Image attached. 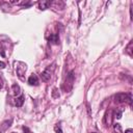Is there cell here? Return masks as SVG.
I'll list each match as a JSON object with an SVG mask.
<instances>
[{"mask_svg": "<svg viewBox=\"0 0 133 133\" xmlns=\"http://www.w3.org/2000/svg\"><path fill=\"white\" fill-rule=\"evenodd\" d=\"M15 70L17 73V76L21 81H25V73L27 71V64L23 61H15Z\"/></svg>", "mask_w": 133, "mask_h": 133, "instance_id": "6da1fadb", "label": "cell"}, {"mask_svg": "<svg viewBox=\"0 0 133 133\" xmlns=\"http://www.w3.org/2000/svg\"><path fill=\"white\" fill-rule=\"evenodd\" d=\"M115 102L117 103H128L129 105H132V97L131 94H125V92H118L114 96Z\"/></svg>", "mask_w": 133, "mask_h": 133, "instance_id": "7a4b0ae2", "label": "cell"}, {"mask_svg": "<svg viewBox=\"0 0 133 133\" xmlns=\"http://www.w3.org/2000/svg\"><path fill=\"white\" fill-rule=\"evenodd\" d=\"M53 70H54V68H50V66L46 68V69H45V71H44V72L42 73V75H41L42 80H43V81H45V82L49 81V80H50V78H51V76H52Z\"/></svg>", "mask_w": 133, "mask_h": 133, "instance_id": "3957f363", "label": "cell"}, {"mask_svg": "<svg viewBox=\"0 0 133 133\" xmlns=\"http://www.w3.org/2000/svg\"><path fill=\"white\" fill-rule=\"evenodd\" d=\"M12 124V118H9V119H6L4 121L1 125H0V133H4Z\"/></svg>", "mask_w": 133, "mask_h": 133, "instance_id": "277c9868", "label": "cell"}, {"mask_svg": "<svg viewBox=\"0 0 133 133\" xmlns=\"http://www.w3.org/2000/svg\"><path fill=\"white\" fill-rule=\"evenodd\" d=\"M28 84L29 85H38V77H37V75H35V74H32V75H30L29 76V78H28Z\"/></svg>", "mask_w": 133, "mask_h": 133, "instance_id": "5b68a950", "label": "cell"}, {"mask_svg": "<svg viewBox=\"0 0 133 133\" xmlns=\"http://www.w3.org/2000/svg\"><path fill=\"white\" fill-rule=\"evenodd\" d=\"M11 91H12V95H14L15 97H19V96H21V95H22L21 87H20V85H19V84H17V83L12 84V86H11Z\"/></svg>", "mask_w": 133, "mask_h": 133, "instance_id": "8992f818", "label": "cell"}, {"mask_svg": "<svg viewBox=\"0 0 133 133\" xmlns=\"http://www.w3.org/2000/svg\"><path fill=\"white\" fill-rule=\"evenodd\" d=\"M50 6H51V1H47V0L38 1V8L41 10H45V9L49 8Z\"/></svg>", "mask_w": 133, "mask_h": 133, "instance_id": "52a82bcc", "label": "cell"}, {"mask_svg": "<svg viewBox=\"0 0 133 133\" xmlns=\"http://www.w3.org/2000/svg\"><path fill=\"white\" fill-rule=\"evenodd\" d=\"M48 41L50 44H53V45H56L59 43V35L57 33H52L50 34V36L48 37Z\"/></svg>", "mask_w": 133, "mask_h": 133, "instance_id": "ba28073f", "label": "cell"}, {"mask_svg": "<svg viewBox=\"0 0 133 133\" xmlns=\"http://www.w3.org/2000/svg\"><path fill=\"white\" fill-rule=\"evenodd\" d=\"M14 104H15V106H17V107L23 106V104H24V96L21 95V96H19V97H16V98L14 99Z\"/></svg>", "mask_w": 133, "mask_h": 133, "instance_id": "9c48e42d", "label": "cell"}, {"mask_svg": "<svg viewBox=\"0 0 133 133\" xmlns=\"http://www.w3.org/2000/svg\"><path fill=\"white\" fill-rule=\"evenodd\" d=\"M132 44H133V43H132V41H130V42H129V44L127 45L126 49H125V50H126V53H127L130 57H132V56H133V53H132Z\"/></svg>", "mask_w": 133, "mask_h": 133, "instance_id": "30bf717a", "label": "cell"}, {"mask_svg": "<svg viewBox=\"0 0 133 133\" xmlns=\"http://www.w3.org/2000/svg\"><path fill=\"white\" fill-rule=\"evenodd\" d=\"M113 129H114V132H115V133H123L122 126H121L118 123H115V124L113 125Z\"/></svg>", "mask_w": 133, "mask_h": 133, "instance_id": "8fae6325", "label": "cell"}, {"mask_svg": "<svg viewBox=\"0 0 133 133\" xmlns=\"http://www.w3.org/2000/svg\"><path fill=\"white\" fill-rule=\"evenodd\" d=\"M122 111L119 110V109H116V110H114V112H113V115H114V117H116V118H121L122 117Z\"/></svg>", "mask_w": 133, "mask_h": 133, "instance_id": "7c38bea8", "label": "cell"}, {"mask_svg": "<svg viewBox=\"0 0 133 133\" xmlns=\"http://www.w3.org/2000/svg\"><path fill=\"white\" fill-rule=\"evenodd\" d=\"M54 131H55V133H62V130H61V128L58 124H56L54 126Z\"/></svg>", "mask_w": 133, "mask_h": 133, "instance_id": "4fadbf2b", "label": "cell"}, {"mask_svg": "<svg viewBox=\"0 0 133 133\" xmlns=\"http://www.w3.org/2000/svg\"><path fill=\"white\" fill-rule=\"evenodd\" d=\"M56 91H57V88H54V89H53V91H52V97H53L54 99L59 98V94H57Z\"/></svg>", "mask_w": 133, "mask_h": 133, "instance_id": "5bb4252c", "label": "cell"}, {"mask_svg": "<svg viewBox=\"0 0 133 133\" xmlns=\"http://www.w3.org/2000/svg\"><path fill=\"white\" fill-rule=\"evenodd\" d=\"M22 129H23V131H24V133H31V131H30V129H29L28 127H26V126H23V127H22Z\"/></svg>", "mask_w": 133, "mask_h": 133, "instance_id": "9a60e30c", "label": "cell"}, {"mask_svg": "<svg viewBox=\"0 0 133 133\" xmlns=\"http://www.w3.org/2000/svg\"><path fill=\"white\" fill-rule=\"evenodd\" d=\"M5 68V63L3 61H0V69H4Z\"/></svg>", "mask_w": 133, "mask_h": 133, "instance_id": "2e32d148", "label": "cell"}, {"mask_svg": "<svg viewBox=\"0 0 133 133\" xmlns=\"http://www.w3.org/2000/svg\"><path fill=\"white\" fill-rule=\"evenodd\" d=\"M125 133H133V129H127L125 131Z\"/></svg>", "mask_w": 133, "mask_h": 133, "instance_id": "e0dca14e", "label": "cell"}, {"mask_svg": "<svg viewBox=\"0 0 133 133\" xmlns=\"http://www.w3.org/2000/svg\"><path fill=\"white\" fill-rule=\"evenodd\" d=\"M3 87V80H2V78L0 77V89Z\"/></svg>", "mask_w": 133, "mask_h": 133, "instance_id": "ac0fdd59", "label": "cell"}, {"mask_svg": "<svg viewBox=\"0 0 133 133\" xmlns=\"http://www.w3.org/2000/svg\"><path fill=\"white\" fill-rule=\"evenodd\" d=\"M0 54H1L3 57L5 56V54H4V52H3V49H0Z\"/></svg>", "mask_w": 133, "mask_h": 133, "instance_id": "d6986e66", "label": "cell"}, {"mask_svg": "<svg viewBox=\"0 0 133 133\" xmlns=\"http://www.w3.org/2000/svg\"><path fill=\"white\" fill-rule=\"evenodd\" d=\"M89 133H96V132H89Z\"/></svg>", "mask_w": 133, "mask_h": 133, "instance_id": "ffe728a7", "label": "cell"}, {"mask_svg": "<svg viewBox=\"0 0 133 133\" xmlns=\"http://www.w3.org/2000/svg\"><path fill=\"white\" fill-rule=\"evenodd\" d=\"M10 133H16V132H10Z\"/></svg>", "mask_w": 133, "mask_h": 133, "instance_id": "44dd1931", "label": "cell"}]
</instances>
